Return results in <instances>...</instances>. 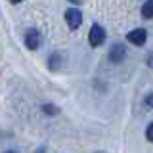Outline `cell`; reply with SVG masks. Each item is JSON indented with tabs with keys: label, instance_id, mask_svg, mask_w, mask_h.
I'll return each instance as SVG.
<instances>
[{
	"label": "cell",
	"instance_id": "1",
	"mask_svg": "<svg viewBox=\"0 0 153 153\" xmlns=\"http://www.w3.org/2000/svg\"><path fill=\"white\" fill-rule=\"evenodd\" d=\"M65 21H67V25H69V29H79L82 25V13H80V10H76V8L67 10L65 12Z\"/></svg>",
	"mask_w": 153,
	"mask_h": 153
},
{
	"label": "cell",
	"instance_id": "2",
	"mask_svg": "<svg viewBox=\"0 0 153 153\" xmlns=\"http://www.w3.org/2000/svg\"><path fill=\"white\" fill-rule=\"evenodd\" d=\"M105 40V31L102 25H92L90 27V33H88V42L92 46H100L102 42Z\"/></svg>",
	"mask_w": 153,
	"mask_h": 153
},
{
	"label": "cell",
	"instance_id": "3",
	"mask_svg": "<svg viewBox=\"0 0 153 153\" xmlns=\"http://www.w3.org/2000/svg\"><path fill=\"white\" fill-rule=\"evenodd\" d=\"M126 40L134 46H143L146 40H147V33L143 31V29H134V31H130L126 35Z\"/></svg>",
	"mask_w": 153,
	"mask_h": 153
},
{
	"label": "cell",
	"instance_id": "4",
	"mask_svg": "<svg viewBox=\"0 0 153 153\" xmlns=\"http://www.w3.org/2000/svg\"><path fill=\"white\" fill-rule=\"evenodd\" d=\"M124 56H126V50H124L123 44H113L111 50H109V59H111L113 63H121L124 59Z\"/></svg>",
	"mask_w": 153,
	"mask_h": 153
},
{
	"label": "cell",
	"instance_id": "5",
	"mask_svg": "<svg viewBox=\"0 0 153 153\" xmlns=\"http://www.w3.org/2000/svg\"><path fill=\"white\" fill-rule=\"evenodd\" d=\"M25 44L29 50H36L38 44H40V35H38V31L35 29H29L27 35H25Z\"/></svg>",
	"mask_w": 153,
	"mask_h": 153
},
{
	"label": "cell",
	"instance_id": "6",
	"mask_svg": "<svg viewBox=\"0 0 153 153\" xmlns=\"http://www.w3.org/2000/svg\"><path fill=\"white\" fill-rule=\"evenodd\" d=\"M61 61H63L61 54H52V56H50V59H48V67H50L52 71H59Z\"/></svg>",
	"mask_w": 153,
	"mask_h": 153
},
{
	"label": "cell",
	"instance_id": "7",
	"mask_svg": "<svg viewBox=\"0 0 153 153\" xmlns=\"http://www.w3.org/2000/svg\"><path fill=\"white\" fill-rule=\"evenodd\" d=\"M142 16L146 17V19H151L153 17V0H147V2L142 6Z\"/></svg>",
	"mask_w": 153,
	"mask_h": 153
},
{
	"label": "cell",
	"instance_id": "8",
	"mask_svg": "<svg viewBox=\"0 0 153 153\" xmlns=\"http://www.w3.org/2000/svg\"><path fill=\"white\" fill-rule=\"evenodd\" d=\"M42 111L48 113V115H57V113H59V109H57L56 105H52V103H44V105H42Z\"/></svg>",
	"mask_w": 153,
	"mask_h": 153
},
{
	"label": "cell",
	"instance_id": "9",
	"mask_svg": "<svg viewBox=\"0 0 153 153\" xmlns=\"http://www.w3.org/2000/svg\"><path fill=\"white\" fill-rule=\"evenodd\" d=\"M146 138L149 142H153V123L149 124V126H147V130H146Z\"/></svg>",
	"mask_w": 153,
	"mask_h": 153
},
{
	"label": "cell",
	"instance_id": "10",
	"mask_svg": "<svg viewBox=\"0 0 153 153\" xmlns=\"http://www.w3.org/2000/svg\"><path fill=\"white\" fill-rule=\"evenodd\" d=\"M146 107H153V94L146 96Z\"/></svg>",
	"mask_w": 153,
	"mask_h": 153
},
{
	"label": "cell",
	"instance_id": "11",
	"mask_svg": "<svg viewBox=\"0 0 153 153\" xmlns=\"http://www.w3.org/2000/svg\"><path fill=\"white\" fill-rule=\"evenodd\" d=\"M147 63L153 65V54H149V57H147Z\"/></svg>",
	"mask_w": 153,
	"mask_h": 153
},
{
	"label": "cell",
	"instance_id": "12",
	"mask_svg": "<svg viewBox=\"0 0 153 153\" xmlns=\"http://www.w3.org/2000/svg\"><path fill=\"white\" fill-rule=\"evenodd\" d=\"M36 153H46V151H44V147H38V149H36Z\"/></svg>",
	"mask_w": 153,
	"mask_h": 153
},
{
	"label": "cell",
	"instance_id": "13",
	"mask_svg": "<svg viewBox=\"0 0 153 153\" xmlns=\"http://www.w3.org/2000/svg\"><path fill=\"white\" fill-rule=\"evenodd\" d=\"M10 2H13V4H17V2H23V0H10Z\"/></svg>",
	"mask_w": 153,
	"mask_h": 153
},
{
	"label": "cell",
	"instance_id": "14",
	"mask_svg": "<svg viewBox=\"0 0 153 153\" xmlns=\"http://www.w3.org/2000/svg\"><path fill=\"white\" fill-rule=\"evenodd\" d=\"M71 2H75V4H80V2H82V0H71Z\"/></svg>",
	"mask_w": 153,
	"mask_h": 153
},
{
	"label": "cell",
	"instance_id": "15",
	"mask_svg": "<svg viewBox=\"0 0 153 153\" xmlns=\"http://www.w3.org/2000/svg\"><path fill=\"white\" fill-rule=\"evenodd\" d=\"M6 153H16V151H6Z\"/></svg>",
	"mask_w": 153,
	"mask_h": 153
}]
</instances>
